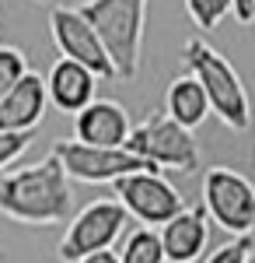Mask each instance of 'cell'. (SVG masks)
Returning <instances> with one entry per match:
<instances>
[{"instance_id":"obj_21","label":"cell","mask_w":255,"mask_h":263,"mask_svg":"<svg viewBox=\"0 0 255 263\" xmlns=\"http://www.w3.org/2000/svg\"><path fill=\"white\" fill-rule=\"evenodd\" d=\"M80 263H119V256L112 249H101V253H91V256H84Z\"/></svg>"},{"instance_id":"obj_10","label":"cell","mask_w":255,"mask_h":263,"mask_svg":"<svg viewBox=\"0 0 255 263\" xmlns=\"http://www.w3.org/2000/svg\"><path fill=\"white\" fill-rule=\"evenodd\" d=\"M161 235V249H164V263H196L206 253L210 242V218L199 207H182L175 218L157 228Z\"/></svg>"},{"instance_id":"obj_9","label":"cell","mask_w":255,"mask_h":263,"mask_svg":"<svg viewBox=\"0 0 255 263\" xmlns=\"http://www.w3.org/2000/svg\"><path fill=\"white\" fill-rule=\"evenodd\" d=\"M49 32H53V42H56L59 57L84 63L95 78H116V67L109 60L98 32L84 21V14H80L77 7H53Z\"/></svg>"},{"instance_id":"obj_20","label":"cell","mask_w":255,"mask_h":263,"mask_svg":"<svg viewBox=\"0 0 255 263\" xmlns=\"http://www.w3.org/2000/svg\"><path fill=\"white\" fill-rule=\"evenodd\" d=\"M238 18V25H252L255 21V0H235V11H231Z\"/></svg>"},{"instance_id":"obj_1","label":"cell","mask_w":255,"mask_h":263,"mask_svg":"<svg viewBox=\"0 0 255 263\" xmlns=\"http://www.w3.org/2000/svg\"><path fill=\"white\" fill-rule=\"evenodd\" d=\"M0 214L18 224H56L74 214V186L56 155L0 176Z\"/></svg>"},{"instance_id":"obj_6","label":"cell","mask_w":255,"mask_h":263,"mask_svg":"<svg viewBox=\"0 0 255 263\" xmlns=\"http://www.w3.org/2000/svg\"><path fill=\"white\" fill-rule=\"evenodd\" d=\"M126 221H130V214L122 211V203L116 197L84 203L77 214L70 218L63 239H59V260L80 263L84 256H91V253L112 249L119 242V235L126 232Z\"/></svg>"},{"instance_id":"obj_16","label":"cell","mask_w":255,"mask_h":263,"mask_svg":"<svg viewBox=\"0 0 255 263\" xmlns=\"http://www.w3.org/2000/svg\"><path fill=\"white\" fill-rule=\"evenodd\" d=\"M182 4H185V14L193 18L199 32H214L235 11V0H182Z\"/></svg>"},{"instance_id":"obj_22","label":"cell","mask_w":255,"mask_h":263,"mask_svg":"<svg viewBox=\"0 0 255 263\" xmlns=\"http://www.w3.org/2000/svg\"><path fill=\"white\" fill-rule=\"evenodd\" d=\"M245 263H255V246H252V253H248V260H245Z\"/></svg>"},{"instance_id":"obj_5","label":"cell","mask_w":255,"mask_h":263,"mask_svg":"<svg viewBox=\"0 0 255 263\" xmlns=\"http://www.w3.org/2000/svg\"><path fill=\"white\" fill-rule=\"evenodd\" d=\"M203 211L214 224L231 235L255 232V182L227 165H210L203 172Z\"/></svg>"},{"instance_id":"obj_19","label":"cell","mask_w":255,"mask_h":263,"mask_svg":"<svg viewBox=\"0 0 255 263\" xmlns=\"http://www.w3.org/2000/svg\"><path fill=\"white\" fill-rule=\"evenodd\" d=\"M35 141V134H14V130H0V168L14 165L28 151V144Z\"/></svg>"},{"instance_id":"obj_7","label":"cell","mask_w":255,"mask_h":263,"mask_svg":"<svg viewBox=\"0 0 255 263\" xmlns=\"http://www.w3.org/2000/svg\"><path fill=\"white\" fill-rule=\"evenodd\" d=\"M112 190H116V200L122 203V211L151 228H161L168 218H175L185 207V197L178 193L175 182H168V176H161V168L130 172V176L112 182Z\"/></svg>"},{"instance_id":"obj_14","label":"cell","mask_w":255,"mask_h":263,"mask_svg":"<svg viewBox=\"0 0 255 263\" xmlns=\"http://www.w3.org/2000/svg\"><path fill=\"white\" fill-rule=\"evenodd\" d=\"M164 112H168L175 123L189 126V130L203 126L206 116H210V102H206L203 84H199L193 74L175 78V81L168 84V91H164Z\"/></svg>"},{"instance_id":"obj_8","label":"cell","mask_w":255,"mask_h":263,"mask_svg":"<svg viewBox=\"0 0 255 263\" xmlns=\"http://www.w3.org/2000/svg\"><path fill=\"white\" fill-rule=\"evenodd\" d=\"M53 155L59 158V165L67 168L70 179L88 182V186H105V182H116L130 172L154 168L126 147H98V144H84V141H59Z\"/></svg>"},{"instance_id":"obj_2","label":"cell","mask_w":255,"mask_h":263,"mask_svg":"<svg viewBox=\"0 0 255 263\" xmlns=\"http://www.w3.org/2000/svg\"><path fill=\"white\" fill-rule=\"evenodd\" d=\"M182 63L203 84L210 112L217 120L224 126H231V130H248L252 102H248V91L241 84V74L235 70V63L227 60L220 49H214L206 39H199V35H193L182 46Z\"/></svg>"},{"instance_id":"obj_4","label":"cell","mask_w":255,"mask_h":263,"mask_svg":"<svg viewBox=\"0 0 255 263\" xmlns=\"http://www.w3.org/2000/svg\"><path fill=\"white\" fill-rule=\"evenodd\" d=\"M122 147L154 168H175V172L199 168V144L193 130L175 123L168 112H151L147 120H140Z\"/></svg>"},{"instance_id":"obj_13","label":"cell","mask_w":255,"mask_h":263,"mask_svg":"<svg viewBox=\"0 0 255 263\" xmlns=\"http://www.w3.org/2000/svg\"><path fill=\"white\" fill-rule=\"evenodd\" d=\"M95 88H98V78L84 63L67 60V57H59L49 67V74H46V95H49V102L56 105L59 112H70V116H77L80 109L95 99Z\"/></svg>"},{"instance_id":"obj_3","label":"cell","mask_w":255,"mask_h":263,"mask_svg":"<svg viewBox=\"0 0 255 263\" xmlns=\"http://www.w3.org/2000/svg\"><path fill=\"white\" fill-rule=\"evenodd\" d=\"M77 11L98 32L101 46L116 67V78H137L143 60L147 0H84Z\"/></svg>"},{"instance_id":"obj_18","label":"cell","mask_w":255,"mask_h":263,"mask_svg":"<svg viewBox=\"0 0 255 263\" xmlns=\"http://www.w3.org/2000/svg\"><path fill=\"white\" fill-rule=\"evenodd\" d=\"M252 235H235L231 242L217 246L214 253H206V260L203 263H245L248 260V253H252Z\"/></svg>"},{"instance_id":"obj_12","label":"cell","mask_w":255,"mask_h":263,"mask_svg":"<svg viewBox=\"0 0 255 263\" xmlns=\"http://www.w3.org/2000/svg\"><path fill=\"white\" fill-rule=\"evenodd\" d=\"M46 78L28 70L4 99H0V130H14V134H35L42 116H46Z\"/></svg>"},{"instance_id":"obj_15","label":"cell","mask_w":255,"mask_h":263,"mask_svg":"<svg viewBox=\"0 0 255 263\" xmlns=\"http://www.w3.org/2000/svg\"><path fill=\"white\" fill-rule=\"evenodd\" d=\"M116 256H119V263H164V249H161L157 228H151V224L133 228L122 239V249H119Z\"/></svg>"},{"instance_id":"obj_11","label":"cell","mask_w":255,"mask_h":263,"mask_svg":"<svg viewBox=\"0 0 255 263\" xmlns=\"http://www.w3.org/2000/svg\"><path fill=\"white\" fill-rule=\"evenodd\" d=\"M130 130H133V123H130L126 105L112 99H91L74 116V141L98 144V147H122Z\"/></svg>"},{"instance_id":"obj_17","label":"cell","mask_w":255,"mask_h":263,"mask_svg":"<svg viewBox=\"0 0 255 263\" xmlns=\"http://www.w3.org/2000/svg\"><path fill=\"white\" fill-rule=\"evenodd\" d=\"M28 74V60L14 46H0V99Z\"/></svg>"}]
</instances>
